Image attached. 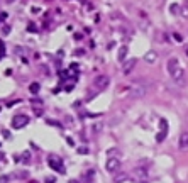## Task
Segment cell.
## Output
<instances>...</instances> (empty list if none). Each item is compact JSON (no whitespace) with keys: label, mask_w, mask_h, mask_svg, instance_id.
I'll return each instance as SVG.
<instances>
[{"label":"cell","mask_w":188,"mask_h":183,"mask_svg":"<svg viewBox=\"0 0 188 183\" xmlns=\"http://www.w3.org/2000/svg\"><path fill=\"white\" fill-rule=\"evenodd\" d=\"M108 76H105V75H98V76H95V80H93V83H95V87L97 88H107L108 87Z\"/></svg>","instance_id":"4"},{"label":"cell","mask_w":188,"mask_h":183,"mask_svg":"<svg viewBox=\"0 0 188 183\" xmlns=\"http://www.w3.org/2000/svg\"><path fill=\"white\" fill-rule=\"evenodd\" d=\"M54 182H56V178H54V176H47L44 183H54Z\"/></svg>","instance_id":"20"},{"label":"cell","mask_w":188,"mask_h":183,"mask_svg":"<svg viewBox=\"0 0 188 183\" xmlns=\"http://www.w3.org/2000/svg\"><path fill=\"white\" fill-rule=\"evenodd\" d=\"M144 61H146V63H149V65H153V63H156V61H158V53H156L154 49H151V51H148V53L144 54Z\"/></svg>","instance_id":"9"},{"label":"cell","mask_w":188,"mask_h":183,"mask_svg":"<svg viewBox=\"0 0 188 183\" xmlns=\"http://www.w3.org/2000/svg\"><path fill=\"white\" fill-rule=\"evenodd\" d=\"M126 56H127V46H122L121 49H119V61H124Z\"/></svg>","instance_id":"12"},{"label":"cell","mask_w":188,"mask_h":183,"mask_svg":"<svg viewBox=\"0 0 188 183\" xmlns=\"http://www.w3.org/2000/svg\"><path fill=\"white\" fill-rule=\"evenodd\" d=\"M31 183H37V182H31Z\"/></svg>","instance_id":"24"},{"label":"cell","mask_w":188,"mask_h":183,"mask_svg":"<svg viewBox=\"0 0 188 183\" xmlns=\"http://www.w3.org/2000/svg\"><path fill=\"white\" fill-rule=\"evenodd\" d=\"M168 71H169V75H171V78H173L175 83H178V85H183V83H185L187 73H185V70L182 68L180 61L176 60V58H169L168 60Z\"/></svg>","instance_id":"1"},{"label":"cell","mask_w":188,"mask_h":183,"mask_svg":"<svg viewBox=\"0 0 188 183\" xmlns=\"http://www.w3.org/2000/svg\"><path fill=\"white\" fill-rule=\"evenodd\" d=\"M178 9H180V7L176 5V4H173V5H169V12H171V14H176V12H178Z\"/></svg>","instance_id":"16"},{"label":"cell","mask_w":188,"mask_h":183,"mask_svg":"<svg viewBox=\"0 0 188 183\" xmlns=\"http://www.w3.org/2000/svg\"><path fill=\"white\" fill-rule=\"evenodd\" d=\"M159 126H161V131H159V134L156 136L158 142L164 141V137H166V132H168V122L164 121V119H159Z\"/></svg>","instance_id":"6"},{"label":"cell","mask_w":188,"mask_h":183,"mask_svg":"<svg viewBox=\"0 0 188 183\" xmlns=\"http://www.w3.org/2000/svg\"><path fill=\"white\" fill-rule=\"evenodd\" d=\"M146 90H148V87H146V85L134 87L132 90H131V97H132V98H139V97H142V95L146 93Z\"/></svg>","instance_id":"7"},{"label":"cell","mask_w":188,"mask_h":183,"mask_svg":"<svg viewBox=\"0 0 188 183\" xmlns=\"http://www.w3.org/2000/svg\"><path fill=\"white\" fill-rule=\"evenodd\" d=\"M29 124V117L27 115H15L12 119V127L14 129H20Z\"/></svg>","instance_id":"3"},{"label":"cell","mask_w":188,"mask_h":183,"mask_svg":"<svg viewBox=\"0 0 188 183\" xmlns=\"http://www.w3.org/2000/svg\"><path fill=\"white\" fill-rule=\"evenodd\" d=\"M2 159H4V154H2V153H0V161H2Z\"/></svg>","instance_id":"23"},{"label":"cell","mask_w":188,"mask_h":183,"mask_svg":"<svg viewBox=\"0 0 188 183\" xmlns=\"http://www.w3.org/2000/svg\"><path fill=\"white\" fill-rule=\"evenodd\" d=\"M22 159H24V163H29L31 161V153H29V151H24V153H22Z\"/></svg>","instance_id":"15"},{"label":"cell","mask_w":188,"mask_h":183,"mask_svg":"<svg viewBox=\"0 0 188 183\" xmlns=\"http://www.w3.org/2000/svg\"><path fill=\"white\" fill-rule=\"evenodd\" d=\"M17 176H19V178H22V180H26L27 176H29V173H27V171H22V173H19Z\"/></svg>","instance_id":"19"},{"label":"cell","mask_w":188,"mask_h":183,"mask_svg":"<svg viewBox=\"0 0 188 183\" xmlns=\"http://www.w3.org/2000/svg\"><path fill=\"white\" fill-rule=\"evenodd\" d=\"M134 175H136V178L141 180V183H142V180H146V176H148V171H146L144 168H136Z\"/></svg>","instance_id":"10"},{"label":"cell","mask_w":188,"mask_h":183,"mask_svg":"<svg viewBox=\"0 0 188 183\" xmlns=\"http://www.w3.org/2000/svg\"><path fill=\"white\" fill-rule=\"evenodd\" d=\"M134 66H136V60L132 58V60H129L127 63H126V65L122 66V71H124L126 75H129V73H131V70H132Z\"/></svg>","instance_id":"11"},{"label":"cell","mask_w":188,"mask_h":183,"mask_svg":"<svg viewBox=\"0 0 188 183\" xmlns=\"http://www.w3.org/2000/svg\"><path fill=\"white\" fill-rule=\"evenodd\" d=\"M121 166V161L117 159V158H108L107 163H105V169L107 171H110V173H114V171H117V168Z\"/></svg>","instance_id":"5"},{"label":"cell","mask_w":188,"mask_h":183,"mask_svg":"<svg viewBox=\"0 0 188 183\" xmlns=\"http://www.w3.org/2000/svg\"><path fill=\"white\" fill-rule=\"evenodd\" d=\"M126 180H127V175H126V173H121L119 176L114 178V183H122V182H126Z\"/></svg>","instance_id":"13"},{"label":"cell","mask_w":188,"mask_h":183,"mask_svg":"<svg viewBox=\"0 0 188 183\" xmlns=\"http://www.w3.org/2000/svg\"><path fill=\"white\" fill-rule=\"evenodd\" d=\"M39 83H31V87H29V90H31V93H37L39 92Z\"/></svg>","instance_id":"14"},{"label":"cell","mask_w":188,"mask_h":183,"mask_svg":"<svg viewBox=\"0 0 188 183\" xmlns=\"http://www.w3.org/2000/svg\"><path fill=\"white\" fill-rule=\"evenodd\" d=\"M178 148L182 149V151H188V131L182 132V136H180V142H178Z\"/></svg>","instance_id":"8"},{"label":"cell","mask_w":188,"mask_h":183,"mask_svg":"<svg viewBox=\"0 0 188 183\" xmlns=\"http://www.w3.org/2000/svg\"><path fill=\"white\" fill-rule=\"evenodd\" d=\"M182 15H183V17H187V19H188V5H185V7H183V10H182Z\"/></svg>","instance_id":"17"},{"label":"cell","mask_w":188,"mask_h":183,"mask_svg":"<svg viewBox=\"0 0 188 183\" xmlns=\"http://www.w3.org/2000/svg\"><path fill=\"white\" fill-rule=\"evenodd\" d=\"M78 153H81V154H87L88 149H87V148H78Z\"/></svg>","instance_id":"21"},{"label":"cell","mask_w":188,"mask_h":183,"mask_svg":"<svg viewBox=\"0 0 188 183\" xmlns=\"http://www.w3.org/2000/svg\"><path fill=\"white\" fill-rule=\"evenodd\" d=\"M70 183H80V182H78V180H71Z\"/></svg>","instance_id":"22"},{"label":"cell","mask_w":188,"mask_h":183,"mask_svg":"<svg viewBox=\"0 0 188 183\" xmlns=\"http://www.w3.org/2000/svg\"><path fill=\"white\" fill-rule=\"evenodd\" d=\"M47 164H49L54 171H58V173H65L63 161H61V158H58V156H47Z\"/></svg>","instance_id":"2"},{"label":"cell","mask_w":188,"mask_h":183,"mask_svg":"<svg viewBox=\"0 0 188 183\" xmlns=\"http://www.w3.org/2000/svg\"><path fill=\"white\" fill-rule=\"evenodd\" d=\"M0 183H9V176L2 175V176H0Z\"/></svg>","instance_id":"18"}]
</instances>
